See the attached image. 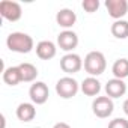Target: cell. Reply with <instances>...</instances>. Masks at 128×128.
I'll use <instances>...</instances> for the list:
<instances>
[{"mask_svg":"<svg viewBox=\"0 0 128 128\" xmlns=\"http://www.w3.org/2000/svg\"><path fill=\"white\" fill-rule=\"evenodd\" d=\"M6 45L14 53L27 54L35 48V41L30 35H27L24 32H12L6 38Z\"/></svg>","mask_w":128,"mask_h":128,"instance_id":"6da1fadb","label":"cell"},{"mask_svg":"<svg viewBox=\"0 0 128 128\" xmlns=\"http://www.w3.org/2000/svg\"><path fill=\"white\" fill-rule=\"evenodd\" d=\"M84 71L90 76V77H98L101 74H104L106 68H107V60L106 56L101 51H90L88 53V56L84 57Z\"/></svg>","mask_w":128,"mask_h":128,"instance_id":"7a4b0ae2","label":"cell"},{"mask_svg":"<svg viewBox=\"0 0 128 128\" xmlns=\"http://www.w3.org/2000/svg\"><path fill=\"white\" fill-rule=\"evenodd\" d=\"M80 90V84L76 78L66 76V77H62L60 80H57L56 83V94L63 98V100H70L74 98Z\"/></svg>","mask_w":128,"mask_h":128,"instance_id":"3957f363","label":"cell"},{"mask_svg":"<svg viewBox=\"0 0 128 128\" xmlns=\"http://www.w3.org/2000/svg\"><path fill=\"white\" fill-rule=\"evenodd\" d=\"M114 110V102L110 96H96L92 102V112L96 118L106 119L113 114Z\"/></svg>","mask_w":128,"mask_h":128,"instance_id":"277c9868","label":"cell"},{"mask_svg":"<svg viewBox=\"0 0 128 128\" xmlns=\"http://www.w3.org/2000/svg\"><path fill=\"white\" fill-rule=\"evenodd\" d=\"M0 15H2L6 21L15 23L23 17V9L21 5L12 0H2L0 2Z\"/></svg>","mask_w":128,"mask_h":128,"instance_id":"5b68a950","label":"cell"},{"mask_svg":"<svg viewBox=\"0 0 128 128\" xmlns=\"http://www.w3.org/2000/svg\"><path fill=\"white\" fill-rule=\"evenodd\" d=\"M83 59L76 54V53H68L65 54L62 59H60V68L63 72H66L68 76H72V74H77L82 71L83 68Z\"/></svg>","mask_w":128,"mask_h":128,"instance_id":"8992f818","label":"cell"},{"mask_svg":"<svg viewBox=\"0 0 128 128\" xmlns=\"http://www.w3.org/2000/svg\"><path fill=\"white\" fill-rule=\"evenodd\" d=\"M29 96L32 100L33 104L36 106H42L48 101V96H50V90H48V86L44 83V82H35L30 89H29Z\"/></svg>","mask_w":128,"mask_h":128,"instance_id":"52a82bcc","label":"cell"},{"mask_svg":"<svg viewBox=\"0 0 128 128\" xmlns=\"http://www.w3.org/2000/svg\"><path fill=\"white\" fill-rule=\"evenodd\" d=\"M57 45L63 51L72 53V50L77 48V45H78V35L72 30H63L57 36Z\"/></svg>","mask_w":128,"mask_h":128,"instance_id":"ba28073f","label":"cell"},{"mask_svg":"<svg viewBox=\"0 0 128 128\" xmlns=\"http://www.w3.org/2000/svg\"><path fill=\"white\" fill-rule=\"evenodd\" d=\"M106 8L108 11V15L114 21H118V20H122L126 15V12H128V2L126 0H107Z\"/></svg>","mask_w":128,"mask_h":128,"instance_id":"9c48e42d","label":"cell"},{"mask_svg":"<svg viewBox=\"0 0 128 128\" xmlns=\"http://www.w3.org/2000/svg\"><path fill=\"white\" fill-rule=\"evenodd\" d=\"M56 23L63 27L65 30H70L76 23H77V14L72 11V9H68V8H63L60 9L57 14H56Z\"/></svg>","mask_w":128,"mask_h":128,"instance_id":"30bf717a","label":"cell"},{"mask_svg":"<svg viewBox=\"0 0 128 128\" xmlns=\"http://www.w3.org/2000/svg\"><path fill=\"white\" fill-rule=\"evenodd\" d=\"M106 94L107 96H110L112 100L113 98H120L126 94V84L124 80H119V78H112L107 82L106 84Z\"/></svg>","mask_w":128,"mask_h":128,"instance_id":"8fae6325","label":"cell"},{"mask_svg":"<svg viewBox=\"0 0 128 128\" xmlns=\"http://www.w3.org/2000/svg\"><path fill=\"white\" fill-rule=\"evenodd\" d=\"M36 54L39 59L42 60H50L53 57H56L57 54V47L54 42L51 41H41L36 44Z\"/></svg>","mask_w":128,"mask_h":128,"instance_id":"7c38bea8","label":"cell"},{"mask_svg":"<svg viewBox=\"0 0 128 128\" xmlns=\"http://www.w3.org/2000/svg\"><path fill=\"white\" fill-rule=\"evenodd\" d=\"M17 118L21 122H32L36 116V107L33 102H21L17 107Z\"/></svg>","mask_w":128,"mask_h":128,"instance_id":"4fadbf2b","label":"cell"},{"mask_svg":"<svg viewBox=\"0 0 128 128\" xmlns=\"http://www.w3.org/2000/svg\"><path fill=\"white\" fill-rule=\"evenodd\" d=\"M80 90L88 96H96L101 92V83L96 77H88L82 82Z\"/></svg>","mask_w":128,"mask_h":128,"instance_id":"5bb4252c","label":"cell"},{"mask_svg":"<svg viewBox=\"0 0 128 128\" xmlns=\"http://www.w3.org/2000/svg\"><path fill=\"white\" fill-rule=\"evenodd\" d=\"M3 82L8 86H18L20 83H23V77H21V71L18 66H9L3 70Z\"/></svg>","mask_w":128,"mask_h":128,"instance_id":"9a60e30c","label":"cell"},{"mask_svg":"<svg viewBox=\"0 0 128 128\" xmlns=\"http://www.w3.org/2000/svg\"><path fill=\"white\" fill-rule=\"evenodd\" d=\"M20 71H21V77H23V82L24 83H32L36 80L38 77V68L33 65V63H29V62H24V63H20L18 65Z\"/></svg>","mask_w":128,"mask_h":128,"instance_id":"2e32d148","label":"cell"},{"mask_svg":"<svg viewBox=\"0 0 128 128\" xmlns=\"http://www.w3.org/2000/svg\"><path fill=\"white\" fill-rule=\"evenodd\" d=\"M112 72L114 76V78H119V80H124L128 77V59H118L113 66H112Z\"/></svg>","mask_w":128,"mask_h":128,"instance_id":"e0dca14e","label":"cell"},{"mask_svg":"<svg viewBox=\"0 0 128 128\" xmlns=\"http://www.w3.org/2000/svg\"><path fill=\"white\" fill-rule=\"evenodd\" d=\"M112 35L118 39H126L128 38V21L118 20L112 24Z\"/></svg>","mask_w":128,"mask_h":128,"instance_id":"ac0fdd59","label":"cell"},{"mask_svg":"<svg viewBox=\"0 0 128 128\" xmlns=\"http://www.w3.org/2000/svg\"><path fill=\"white\" fill-rule=\"evenodd\" d=\"M82 8L88 12V14H94L100 9V2L98 0H83Z\"/></svg>","mask_w":128,"mask_h":128,"instance_id":"d6986e66","label":"cell"},{"mask_svg":"<svg viewBox=\"0 0 128 128\" xmlns=\"http://www.w3.org/2000/svg\"><path fill=\"white\" fill-rule=\"evenodd\" d=\"M108 128H128V119H125V118H116V119L110 120Z\"/></svg>","mask_w":128,"mask_h":128,"instance_id":"ffe728a7","label":"cell"},{"mask_svg":"<svg viewBox=\"0 0 128 128\" xmlns=\"http://www.w3.org/2000/svg\"><path fill=\"white\" fill-rule=\"evenodd\" d=\"M53 128H71V125H70V124H66V122H57Z\"/></svg>","mask_w":128,"mask_h":128,"instance_id":"44dd1931","label":"cell"},{"mask_svg":"<svg viewBox=\"0 0 128 128\" xmlns=\"http://www.w3.org/2000/svg\"><path fill=\"white\" fill-rule=\"evenodd\" d=\"M122 108H124V113H125V114L128 116V100H125V102H124Z\"/></svg>","mask_w":128,"mask_h":128,"instance_id":"7402d4cb","label":"cell"}]
</instances>
